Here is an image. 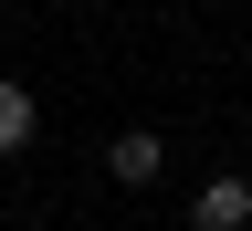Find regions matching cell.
I'll use <instances>...</instances> for the list:
<instances>
[{
  "mask_svg": "<svg viewBox=\"0 0 252 231\" xmlns=\"http://www.w3.org/2000/svg\"><path fill=\"white\" fill-rule=\"evenodd\" d=\"M158 168H168V137H158V126H116L105 137V179L116 189H147Z\"/></svg>",
  "mask_w": 252,
  "mask_h": 231,
  "instance_id": "obj_1",
  "label": "cell"
},
{
  "mask_svg": "<svg viewBox=\"0 0 252 231\" xmlns=\"http://www.w3.org/2000/svg\"><path fill=\"white\" fill-rule=\"evenodd\" d=\"M252 221V179H210V189H189V231H242Z\"/></svg>",
  "mask_w": 252,
  "mask_h": 231,
  "instance_id": "obj_2",
  "label": "cell"
},
{
  "mask_svg": "<svg viewBox=\"0 0 252 231\" xmlns=\"http://www.w3.org/2000/svg\"><path fill=\"white\" fill-rule=\"evenodd\" d=\"M32 137H42V95H32L21 74H0V158H21Z\"/></svg>",
  "mask_w": 252,
  "mask_h": 231,
  "instance_id": "obj_3",
  "label": "cell"
},
{
  "mask_svg": "<svg viewBox=\"0 0 252 231\" xmlns=\"http://www.w3.org/2000/svg\"><path fill=\"white\" fill-rule=\"evenodd\" d=\"M242 231H252V221H242Z\"/></svg>",
  "mask_w": 252,
  "mask_h": 231,
  "instance_id": "obj_4",
  "label": "cell"
}]
</instances>
